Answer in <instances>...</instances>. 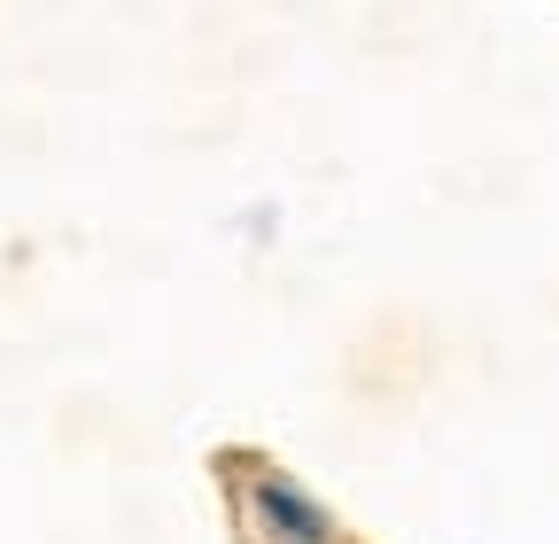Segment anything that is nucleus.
Here are the masks:
<instances>
[{
  "label": "nucleus",
  "mask_w": 559,
  "mask_h": 544,
  "mask_svg": "<svg viewBox=\"0 0 559 544\" xmlns=\"http://www.w3.org/2000/svg\"><path fill=\"white\" fill-rule=\"evenodd\" d=\"M257 513H264V529H272L280 544H326V536H334L326 513H319L304 490H288V483H257Z\"/></svg>",
  "instance_id": "f257e3e1"
}]
</instances>
